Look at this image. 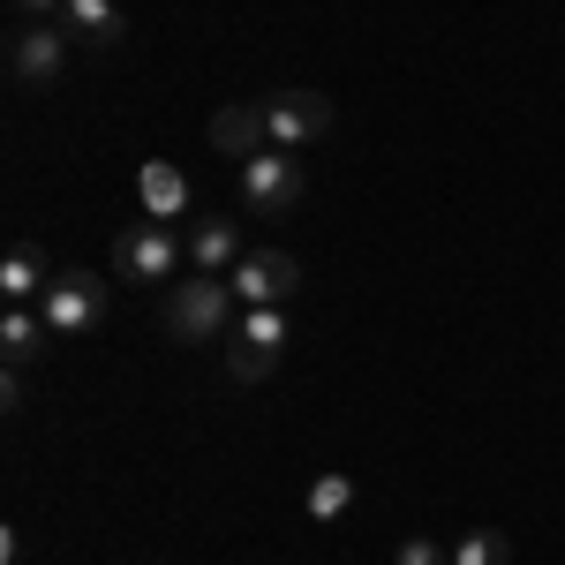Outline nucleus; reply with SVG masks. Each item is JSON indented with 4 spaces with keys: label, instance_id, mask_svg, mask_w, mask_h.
Returning a JSON list of instances; mask_svg holds the SVG:
<instances>
[{
    "label": "nucleus",
    "instance_id": "obj_1",
    "mask_svg": "<svg viewBox=\"0 0 565 565\" xmlns=\"http://www.w3.org/2000/svg\"><path fill=\"white\" fill-rule=\"evenodd\" d=\"M226 324H234V287L218 271H189L167 287V332L174 340L204 348V340H226Z\"/></svg>",
    "mask_w": 565,
    "mask_h": 565
},
{
    "label": "nucleus",
    "instance_id": "obj_2",
    "mask_svg": "<svg viewBox=\"0 0 565 565\" xmlns=\"http://www.w3.org/2000/svg\"><path fill=\"white\" fill-rule=\"evenodd\" d=\"M257 106H264V129H271V151H302V143H324L340 129V106L324 90H271Z\"/></svg>",
    "mask_w": 565,
    "mask_h": 565
},
{
    "label": "nucleus",
    "instance_id": "obj_3",
    "mask_svg": "<svg viewBox=\"0 0 565 565\" xmlns=\"http://www.w3.org/2000/svg\"><path fill=\"white\" fill-rule=\"evenodd\" d=\"M234 181H242V212L249 218H287L309 189V174L295 167V151H257V159H242Z\"/></svg>",
    "mask_w": 565,
    "mask_h": 565
},
{
    "label": "nucleus",
    "instance_id": "obj_4",
    "mask_svg": "<svg viewBox=\"0 0 565 565\" xmlns=\"http://www.w3.org/2000/svg\"><path fill=\"white\" fill-rule=\"evenodd\" d=\"M181 257H189V242H174L167 218H143V226H129V234L114 242V271L136 279V287H174Z\"/></svg>",
    "mask_w": 565,
    "mask_h": 565
},
{
    "label": "nucleus",
    "instance_id": "obj_5",
    "mask_svg": "<svg viewBox=\"0 0 565 565\" xmlns=\"http://www.w3.org/2000/svg\"><path fill=\"white\" fill-rule=\"evenodd\" d=\"M39 317L53 324V340H84V332H98V324H106V279H98V271H53Z\"/></svg>",
    "mask_w": 565,
    "mask_h": 565
},
{
    "label": "nucleus",
    "instance_id": "obj_6",
    "mask_svg": "<svg viewBox=\"0 0 565 565\" xmlns=\"http://www.w3.org/2000/svg\"><path fill=\"white\" fill-rule=\"evenodd\" d=\"M226 287H234L242 309H287V295L302 287V264L287 257V249H249V257L226 271Z\"/></svg>",
    "mask_w": 565,
    "mask_h": 565
},
{
    "label": "nucleus",
    "instance_id": "obj_7",
    "mask_svg": "<svg viewBox=\"0 0 565 565\" xmlns=\"http://www.w3.org/2000/svg\"><path fill=\"white\" fill-rule=\"evenodd\" d=\"M68 31L61 23H15V39H8V76L23 90H45L61 68H68Z\"/></svg>",
    "mask_w": 565,
    "mask_h": 565
},
{
    "label": "nucleus",
    "instance_id": "obj_8",
    "mask_svg": "<svg viewBox=\"0 0 565 565\" xmlns=\"http://www.w3.org/2000/svg\"><path fill=\"white\" fill-rule=\"evenodd\" d=\"M204 136H212V151H226V159H257L264 143H271L257 98H249V106H218L212 121H204Z\"/></svg>",
    "mask_w": 565,
    "mask_h": 565
},
{
    "label": "nucleus",
    "instance_id": "obj_9",
    "mask_svg": "<svg viewBox=\"0 0 565 565\" xmlns=\"http://www.w3.org/2000/svg\"><path fill=\"white\" fill-rule=\"evenodd\" d=\"M61 31L76 45H90V53H114V45L129 39V23H121L114 0H68V8H61Z\"/></svg>",
    "mask_w": 565,
    "mask_h": 565
},
{
    "label": "nucleus",
    "instance_id": "obj_10",
    "mask_svg": "<svg viewBox=\"0 0 565 565\" xmlns=\"http://www.w3.org/2000/svg\"><path fill=\"white\" fill-rule=\"evenodd\" d=\"M242 257H249V249H242V226H226V218H196V226H189V264H196V271H218V279H226Z\"/></svg>",
    "mask_w": 565,
    "mask_h": 565
},
{
    "label": "nucleus",
    "instance_id": "obj_11",
    "mask_svg": "<svg viewBox=\"0 0 565 565\" xmlns=\"http://www.w3.org/2000/svg\"><path fill=\"white\" fill-rule=\"evenodd\" d=\"M45 287H53V279H45V257L31 249V242H15V249L0 257V302L31 309V302H45Z\"/></svg>",
    "mask_w": 565,
    "mask_h": 565
},
{
    "label": "nucleus",
    "instance_id": "obj_12",
    "mask_svg": "<svg viewBox=\"0 0 565 565\" xmlns=\"http://www.w3.org/2000/svg\"><path fill=\"white\" fill-rule=\"evenodd\" d=\"M136 196H143V218H167V226H174V218L189 212V174L167 167V159H151V167L136 174Z\"/></svg>",
    "mask_w": 565,
    "mask_h": 565
},
{
    "label": "nucleus",
    "instance_id": "obj_13",
    "mask_svg": "<svg viewBox=\"0 0 565 565\" xmlns=\"http://www.w3.org/2000/svg\"><path fill=\"white\" fill-rule=\"evenodd\" d=\"M45 340H53V324H45L39 309H8V317H0V362H8V370H31L45 354Z\"/></svg>",
    "mask_w": 565,
    "mask_h": 565
},
{
    "label": "nucleus",
    "instance_id": "obj_14",
    "mask_svg": "<svg viewBox=\"0 0 565 565\" xmlns=\"http://www.w3.org/2000/svg\"><path fill=\"white\" fill-rule=\"evenodd\" d=\"M354 505V476L348 468H324V476L309 482V521H340Z\"/></svg>",
    "mask_w": 565,
    "mask_h": 565
},
{
    "label": "nucleus",
    "instance_id": "obj_15",
    "mask_svg": "<svg viewBox=\"0 0 565 565\" xmlns=\"http://www.w3.org/2000/svg\"><path fill=\"white\" fill-rule=\"evenodd\" d=\"M452 565H513V543H505L498 527H468V535L452 543Z\"/></svg>",
    "mask_w": 565,
    "mask_h": 565
},
{
    "label": "nucleus",
    "instance_id": "obj_16",
    "mask_svg": "<svg viewBox=\"0 0 565 565\" xmlns=\"http://www.w3.org/2000/svg\"><path fill=\"white\" fill-rule=\"evenodd\" d=\"M234 340H249V348H287V309H242V324H234Z\"/></svg>",
    "mask_w": 565,
    "mask_h": 565
},
{
    "label": "nucleus",
    "instance_id": "obj_17",
    "mask_svg": "<svg viewBox=\"0 0 565 565\" xmlns=\"http://www.w3.org/2000/svg\"><path fill=\"white\" fill-rule=\"evenodd\" d=\"M271 362H279L271 348H249V340H226V377H234V385H264V377H271Z\"/></svg>",
    "mask_w": 565,
    "mask_h": 565
},
{
    "label": "nucleus",
    "instance_id": "obj_18",
    "mask_svg": "<svg viewBox=\"0 0 565 565\" xmlns=\"http://www.w3.org/2000/svg\"><path fill=\"white\" fill-rule=\"evenodd\" d=\"M392 565H452V551H445V543H430V535H407V543L392 551Z\"/></svg>",
    "mask_w": 565,
    "mask_h": 565
},
{
    "label": "nucleus",
    "instance_id": "obj_19",
    "mask_svg": "<svg viewBox=\"0 0 565 565\" xmlns=\"http://www.w3.org/2000/svg\"><path fill=\"white\" fill-rule=\"evenodd\" d=\"M23 399H31V392H23V370H8V377H0V407L23 415Z\"/></svg>",
    "mask_w": 565,
    "mask_h": 565
},
{
    "label": "nucleus",
    "instance_id": "obj_20",
    "mask_svg": "<svg viewBox=\"0 0 565 565\" xmlns=\"http://www.w3.org/2000/svg\"><path fill=\"white\" fill-rule=\"evenodd\" d=\"M61 8H68V0H15V15H23V23H53Z\"/></svg>",
    "mask_w": 565,
    "mask_h": 565
}]
</instances>
